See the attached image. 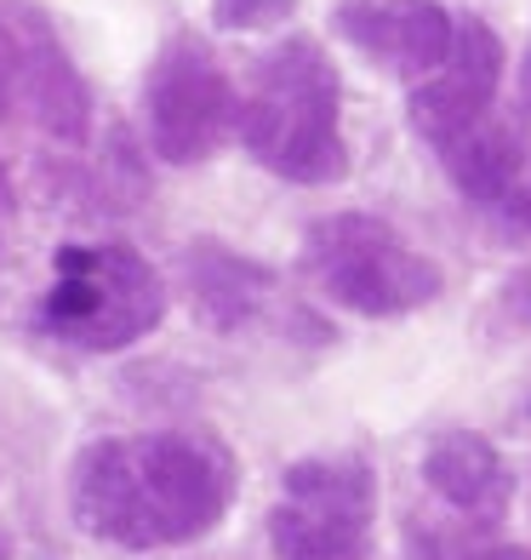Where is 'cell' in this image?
<instances>
[{
	"instance_id": "cell-3",
	"label": "cell",
	"mask_w": 531,
	"mask_h": 560,
	"mask_svg": "<svg viewBox=\"0 0 531 560\" xmlns=\"http://www.w3.org/2000/svg\"><path fill=\"white\" fill-rule=\"evenodd\" d=\"M166 287L155 264L126 241H69L52 252V287L40 298V332L86 354L132 349L161 326Z\"/></svg>"
},
{
	"instance_id": "cell-15",
	"label": "cell",
	"mask_w": 531,
	"mask_h": 560,
	"mask_svg": "<svg viewBox=\"0 0 531 560\" xmlns=\"http://www.w3.org/2000/svg\"><path fill=\"white\" fill-rule=\"evenodd\" d=\"M463 560H531V549H520V544H492V549H469Z\"/></svg>"
},
{
	"instance_id": "cell-11",
	"label": "cell",
	"mask_w": 531,
	"mask_h": 560,
	"mask_svg": "<svg viewBox=\"0 0 531 560\" xmlns=\"http://www.w3.org/2000/svg\"><path fill=\"white\" fill-rule=\"evenodd\" d=\"M423 487L435 492L446 509H458L463 521L492 526L515 498V469L486 435L474 429H446L423 446Z\"/></svg>"
},
{
	"instance_id": "cell-8",
	"label": "cell",
	"mask_w": 531,
	"mask_h": 560,
	"mask_svg": "<svg viewBox=\"0 0 531 560\" xmlns=\"http://www.w3.org/2000/svg\"><path fill=\"white\" fill-rule=\"evenodd\" d=\"M497 81H503L497 30L480 23V18H458L451 52L428 69L423 81H412V126L435 149H451L463 132H474V126L492 115Z\"/></svg>"
},
{
	"instance_id": "cell-17",
	"label": "cell",
	"mask_w": 531,
	"mask_h": 560,
	"mask_svg": "<svg viewBox=\"0 0 531 560\" xmlns=\"http://www.w3.org/2000/svg\"><path fill=\"white\" fill-rule=\"evenodd\" d=\"M520 97H526V109H531V52H526V63H520Z\"/></svg>"
},
{
	"instance_id": "cell-6",
	"label": "cell",
	"mask_w": 531,
	"mask_h": 560,
	"mask_svg": "<svg viewBox=\"0 0 531 560\" xmlns=\"http://www.w3.org/2000/svg\"><path fill=\"white\" fill-rule=\"evenodd\" d=\"M0 126H35L52 143L92 138V92L35 0H0Z\"/></svg>"
},
{
	"instance_id": "cell-4",
	"label": "cell",
	"mask_w": 531,
	"mask_h": 560,
	"mask_svg": "<svg viewBox=\"0 0 531 560\" xmlns=\"http://www.w3.org/2000/svg\"><path fill=\"white\" fill-rule=\"evenodd\" d=\"M297 269L332 303H343L349 315H366V320L428 310L446 287L440 264L428 252H417L394 223L371 218V212H332V218L309 223V235L297 246Z\"/></svg>"
},
{
	"instance_id": "cell-7",
	"label": "cell",
	"mask_w": 531,
	"mask_h": 560,
	"mask_svg": "<svg viewBox=\"0 0 531 560\" xmlns=\"http://www.w3.org/2000/svg\"><path fill=\"white\" fill-rule=\"evenodd\" d=\"M143 126L149 149L166 166H200L212 161L229 126H240V104L223 63L212 58V46L194 30H177L155 63L143 74Z\"/></svg>"
},
{
	"instance_id": "cell-9",
	"label": "cell",
	"mask_w": 531,
	"mask_h": 560,
	"mask_svg": "<svg viewBox=\"0 0 531 560\" xmlns=\"http://www.w3.org/2000/svg\"><path fill=\"white\" fill-rule=\"evenodd\" d=\"M184 287L200 326L212 332H240V326H263V320H281L286 338H309L315 332V315L309 310H292L281 298V280L274 269L240 258V252L217 246V241H194L184 252Z\"/></svg>"
},
{
	"instance_id": "cell-16",
	"label": "cell",
	"mask_w": 531,
	"mask_h": 560,
	"mask_svg": "<svg viewBox=\"0 0 531 560\" xmlns=\"http://www.w3.org/2000/svg\"><path fill=\"white\" fill-rule=\"evenodd\" d=\"M12 207H17V200H12V177H7V166H0V229L12 223Z\"/></svg>"
},
{
	"instance_id": "cell-14",
	"label": "cell",
	"mask_w": 531,
	"mask_h": 560,
	"mask_svg": "<svg viewBox=\"0 0 531 560\" xmlns=\"http://www.w3.org/2000/svg\"><path fill=\"white\" fill-rule=\"evenodd\" d=\"M297 0H212V23L229 35H263L292 18Z\"/></svg>"
},
{
	"instance_id": "cell-12",
	"label": "cell",
	"mask_w": 531,
	"mask_h": 560,
	"mask_svg": "<svg viewBox=\"0 0 531 560\" xmlns=\"http://www.w3.org/2000/svg\"><path fill=\"white\" fill-rule=\"evenodd\" d=\"M440 155H446V172L458 184V195L474 200V207H497L526 177V138L509 120H480L474 132H463Z\"/></svg>"
},
{
	"instance_id": "cell-1",
	"label": "cell",
	"mask_w": 531,
	"mask_h": 560,
	"mask_svg": "<svg viewBox=\"0 0 531 560\" xmlns=\"http://www.w3.org/2000/svg\"><path fill=\"white\" fill-rule=\"evenodd\" d=\"M235 480L229 446L194 429L104 435L69 469V515L109 549H177L223 526Z\"/></svg>"
},
{
	"instance_id": "cell-18",
	"label": "cell",
	"mask_w": 531,
	"mask_h": 560,
	"mask_svg": "<svg viewBox=\"0 0 531 560\" xmlns=\"http://www.w3.org/2000/svg\"><path fill=\"white\" fill-rule=\"evenodd\" d=\"M0 560H12V555H7V538H0Z\"/></svg>"
},
{
	"instance_id": "cell-5",
	"label": "cell",
	"mask_w": 531,
	"mask_h": 560,
	"mask_svg": "<svg viewBox=\"0 0 531 560\" xmlns=\"http://www.w3.org/2000/svg\"><path fill=\"white\" fill-rule=\"evenodd\" d=\"M274 560H371L377 549V475L354 452L297 457L269 509Z\"/></svg>"
},
{
	"instance_id": "cell-19",
	"label": "cell",
	"mask_w": 531,
	"mask_h": 560,
	"mask_svg": "<svg viewBox=\"0 0 531 560\" xmlns=\"http://www.w3.org/2000/svg\"><path fill=\"white\" fill-rule=\"evenodd\" d=\"M526 412H531V406H526Z\"/></svg>"
},
{
	"instance_id": "cell-10",
	"label": "cell",
	"mask_w": 531,
	"mask_h": 560,
	"mask_svg": "<svg viewBox=\"0 0 531 560\" xmlns=\"http://www.w3.org/2000/svg\"><path fill=\"white\" fill-rule=\"evenodd\" d=\"M332 23L366 63L400 81H423L458 35V18L440 0H343Z\"/></svg>"
},
{
	"instance_id": "cell-2",
	"label": "cell",
	"mask_w": 531,
	"mask_h": 560,
	"mask_svg": "<svg viewBox=\"0 0 531 560\" xmlns=\"http://www.w3.org/2000/svg\"><path fill=\"white\" fill-rule=\"evenodd\" d=\"M240 143L281 184H338L349 172L343 143V81L315 35H286L251 74L240 104Z\"/></svg>"
},
{
	"instance_id": "cell-13",
	"label": "cell",
	"mask_w": 531,
	"mask_h": 560,
	"mask_svg": "<svg viewBox=\"0 0 531 560\" xmlns=\"http://www.w3.org/2000/svg\"><path fill=\"white\" fill-rule=\"evenodd\" d=\"M480 332L486 338H531V264L515 269L492 303H480Z\"/></svg>"
}]
</instances>
